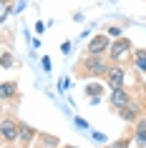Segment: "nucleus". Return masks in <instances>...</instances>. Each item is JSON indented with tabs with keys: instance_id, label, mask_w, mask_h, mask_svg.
Listing matches in <instances>:
<instances>
[{
	"instance_id": "1",
	"label": "nucleus",
	"mask_w": 146,
	"mask_h": 148,
	"mask_svg": "<svg viewBox=\"0 0 146 148\" xmlns=\"http://www.w3.org/2000/svg\"><path fill=\"white\" fill-rule=\"evenodd\" d=\"M106 70H108V65L101 55H88L83 60V73L86 75H103Z\"/></svg>"
},
{
	"instance_id": "2",
	"label": "nucleus",
	"mask_w": 146,
	"mask_h": 148,
	"mask_svg": "<svg viewBox=\"0 0 146 148\" xmlns=\"http://www.w3.org/2000/svg\"><path fill=\"white\" fill-rule=\"evenodd\" d=\"M129 50H131V43H129L126 38H121V40H116V43L108 45V55H111V60H113V63H118L123 55L129 53Z\"/></svg>"
},
{
	"instance_id": "3",
	"label": "nucleus",
	"mask_w": 146,
	"mask_h": 148,
	"mask_svg": "<svg viewBox=\"0 0 146 148\" xmlns=\"http://www.w3.org/2000/svg\"><path fill=\"white\" fill-rule=\"evenodd\" d=\"M108 38L101 33V35H93L91 38V43H88V55H103V53H108Z\"/></svg>"
},
{
	"instance_id": "4",
	"label": "nucleus",
	"mask_w": 146,
	"mask_h": 148,
	"mask_svg": "<svg viewBox=\"0 0 146 148\" xmlns=\"http://www.w3.org/2000/svg\"><path fill=\"white\" fill-rule=\"evenodd\" d=\"M106 86H111V88H121L123 86V70H121V65H108V70H106Z\"/></svg>"
},
{
	"instance_id": "5",
	"label": "nucleus",
	"mask_w": 146,
	"mask_h": 148,
	"mask_svg": "<svg viewBox=\"0 0 146 148\" xmlns=\"http://www.w3.org/2000/svg\"><path fill=\"white\" fill-rule=\"evenodd\" d=\"M18 133H20V125L15 123V121H10V118H5L3 123H0V136L5 140H15Z\"/></svg>"
},
{
	"instance_id": "6",
	"label": "nucleus",
	"mask_w": 146,
	"mask_h": 148,
	"mask_svg": "<svg viewBox=\"0 0 146 148\" xmlns=\"http://www.w3.org/2000/svg\"><path fill=\"white\" fill-rule=\"evenodd\" d=\"M129 93L123 90V88H113V93H111V106H116V108H123L126 103H129Z\"/></svg>"
},
{
	"instance_id": "7",
	"label": "nucleus",
	"mask_w": 146,
	"mask_h": 148,
	"mask_svg": "<svg viewBox=\"0 0 146 148\" xmlns=\"http://www.w3.org/2000/svg\"><path fill=\"white\" fill-rule=\"evenodd\" d=\"M118 113H121L123 121H136V116H138V103L129 101L126 106H123V108H118Z\"/></svg>"
},
{
	"instance_id": "8",
	"label": "nucleus",
	"mask_w": 146,
	"mask_h": 148,
	"mask_svg": "<svg viewBox=\"0 0 146 148\" xmlns=\"http://www.w3.org/2000/svg\"><path fill=\"white\" fill-rule=\"evenodd\" d=\"M136 140L141 146H146V118H141L136 123Z\"/></svg>"
},
{
	"instance_id": "9",
	"label": "nucleus",
	"mask_w": 146,
	"mask_h": 148,
	"mask_svg": "<svg viewBox=\"0 0 146 148\" xmlns=\"http://www.w3.org/2000/svg\"><path fill=\"white\" fill-rule=\"evenodd\" d=\"M33 136H35V131H33V128H28V125H20V133H18L20 143H30Z\"/></svg>"
},
{
	"instance_id": "10",
	"label": "nucleus",
	"mask_w": 146,
	"mask_h": 148,
	"mask_svg": "<svg viewBox=\"0 0 146 148\" xmlns=\"http://www.w3.org/2000/svg\"><path fill=\"white\" fill-rule=\"evenodd\" d=\"M10 95H15V83H3L0 86V101L3 98H10Z\"/></svg>"
},
{
	"instance_id": "11",
	"label": "nucleus",
	"mask_w": 146,
	"mask_h": 148,
	"mask_svg": "<svg viewBox=\"0 0 146 148\" xmlns=\"http://www.w3.org/2000/svg\"><path fill=\"white\" fill-rule=\"evenodd\" d=\"M101 90H103V86H98V83H88V86H86V93L91 95V98H98Z\"/></svg>"
},
{
	"instance_id": "12",
	"label": "nucleus",
	"mask_w": 146,
	"mask_h": 148,
	"mask_svg": "<svg viewBox=\"0 0 146 148\" xmlns=\"http://www.w3.org/2000/svg\"><path fill=\"white\" fill-rule=\"evenodd\" d=\"M136 68L138 70H146V50H138V53H136Z\"/></svg>"
},
{
	"instance_id": "13",
	"label": "nucleus",
	"mask_w": 146,
	"mask_h": 148,
	"mask_svg": "<svg viewBox=\"0 0 146 148\" xmlns=\"http://www.w3.org/2000/svg\"><path fill=\"white\" fill-rule=\"evenodd\" d=\"M0 65H3V68H10V65H13V55H10V53H3V58H0Z\"/></svg>"
},
{
	"instance_id": "14",
	"label": "nucleus",
	"mask_w": 146,
	"mask_h": 148,
	"mask_svg": "<svg viewBox=\"0 0 146 148\" xmlns=\"http://www.w3.org/2000/svg\"><path fill=\"white\" fill-rule=\"evenodd\" d=\"M129 146V140H118V143H116V148H126Z\"/></svg>"
},
{
	"instance_id": "15",
	"label": "nucleus",
	"mask_w": 146,
	"mask_h": 148,
	"mask_svg": "<svg viewBox=\"0 0 146 148\" xmlns=\"http://www.w3.org/2000/svg\"><path fill=\"white\" fill-rule=\"evenodd\" d=\"M3 18H5V8H0V20H3Z\"/></svg>"
},
{
	"instance_id": "16",
	"label": "nucleus",
	"mask_w": 146,
	"mask_h": 148,
	"mask_svg": "<svg viewBox=\"0 0 146 148\" xmlns=\"http://www.w3.org/2000/svg\"><path fill=\"white\" fill-rule=\"evenodd\" d=\"M66 148H76V146H66Z\"/></svg>"
},
{
	"instance_id": "17",
	"label": "nucleus",
	"mask_w": 146,
	"mask_h": 148,
	"mask_svg": "<svg viewBox=\"0 0 146 148\" xmlns=\"http://www.w3.org/2000/svg\"><path fill=\"white\" fill-rule=\"evenodd\" d=\"M0 110H3V106H0Z\"/></svg>"
}]
</instances>
